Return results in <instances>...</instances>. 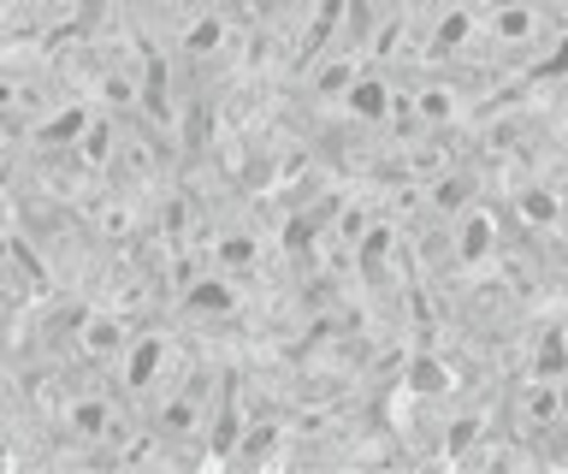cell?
Here are the masks:
<instances>
[{"label": "cell", "instance_id": "2", "mask_svg": "<svg viewBox=\"0 0 568 474\" xmlns=\"http://www.w3.org/2000/svg\"><path fill=\"white\" fill-rule=\"evenodd\" d=\"M78 339H83V350H89L95 362L113 367V362L124 356V344L136 339V326H131V314H119V309H89L83 326H78Z\"/></svg>", "mask_w": 568, "mask_h": 474}, {"label": "cell", "instance_id": "4", "mask_svg": "<svg viewBox=\"0 0 568 474\" xmlns=\"http://www.w3.org/2000/svg\"><path fill=\"white\" fill-rule=\"evenodd\" d=\"M355 78H362V60H355V54H337V48H320V54L302 65V83H308L314 95H326V101H344Z\"/></svg>", "mask_w": 568, "mask_h": 474}, {"label": "cell", "instance_id": "1", "mask_svg": "<svg viewBox=\"0 0 568 474\" xmlns=\"http://www.w3.org/2000/svg\"><path fill=\"white\" fill-rule=\"evenodd\" d=\"M450 220H456V261H462V273H491L497 250H504V208L468 202Z\"/></svg>", "mask_w": 568, "mask_h": 474}, {"label": "cell", "instance_id": "7", "mask_svg": "<svg viewBox=\"0 0 568 474\" xmlns=\"http://www.w3.org/2000/svg\"><path fill=\"white\" fill-rule=\"evenodd\" d=\"M119 137H124V125H119L113 113H101V108H95V113H89V125L78 131V154H83L89 167H101V172H106V167H113V154H119Z\"/></svg>", "mask_w": 568, "mask_h": 474}, {"label": "cell", "instance_id": "9", "mask_svg": "<svg viewBox=\"0 0 568 474\" xmlns=\"http://www.w3.org/2000/svg\"><path fill=\"white\" fill-rule=\"evenodd\" d=\"M562 339H568V321H562Z\"/></svg>", "mask_w": 568, "mask_h": 474}, {"label": "cell", "instance_id": "6", "mask_svg": "<svg viewBox=\"0 0 568 474\" xmlns=\"http://www.w3.org/2000/svg\"><path fill=\"white\" fill-rule=\"evenodd\" d=\"M545 421H562V380L527 374L521 380V427H545Z\"/></svg>", "mask_w": 568, "mask_h": 474}, {"label": "cell", "instance_id": "3", "mask_svg": "<svg viewBox=\"0 0 568 474\" xmlns=\"http://www.w3.org/2000/svg\"><path fill=\"white\" fill-rule=\"evenodd\" d=\"M344 108H349L355 119H373V125H390V119H397V90H390V78L379 72V65H362V78L349 83Z\"/></svg>", "mask_w": 568, "mask_h": 474}, {"label": "cell", "instance_id": "8", "mask_svg": "<svg viewBox=\"0 0 568 474\" xmlns=\"http://www.w3.org/2000/svg\"><path fill=\"white\" fill-rule=\"evenodd\" d=\"M557 208H562L557 190L532 179V184L521 190V196L509 202V220H515V225H527V232H539V225H557Z\"/></svg>", "mask_w": 568, "mask_h": 474}, {"label": "cell", "instance_id": "5", "mask_svg": "<svg viewBox=\"0 0 568 474\" xmlns=\"http://www.w3.org/2000/svg\"><path fill=\"white\" fill-rule=\"evenodd\" d=\"M403 385H415L420 397H450L456 392V367L438 356V350H408V362H403Z\"/></svg>", "mask_w": 568, "mask_h": 474}]
</instances>
